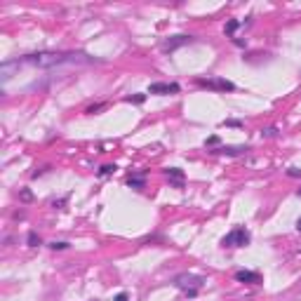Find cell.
Returning a JSON list of instances; mask_svg holds the SVG:
<instances>
[{
  "label": "cell",
  "instance_id": "6da1fadb",
  "mask_svg": "<svg viewBox=\"0 0 301 301\" xmlns=\"http://www.w3.org/2000/svg\"><path fill=\"white\" fill-rule=\"evenodd\" d=\"M97 59L87 57L83 52H35L26 54L17 59V64L24 66H38V68H54V66H78V64H92Z\"/></svg>",
  "mask_w": 301,
  "mask_h": 301
},
{
  "label": "cell",
  "instance_id": "7a4b0ae2",
  "mask_svg": "<svg viewBox=\"0 0 301 301\" xmlns=\"http://www.w3.org/2000/svg\"><path fill=\"white\" fill-rule=\"evenodd\" d=\"M249 242V233L245 231V228H233L228 236H224V240H221V245L224 247H245Z\"/></svg>",
  "mask_w": 301,
  "mask_h": 301
},
{
  "label": "cell",
  "instance_id": "3957f363",
  "mask_svg": "<svg viewBox=\"0 0 301 301\" xmlns=\"http://www.w3.org/2000/svg\"><path fill=\"white\" fill-rule=\"evenodd\" d=\"M179 85L177 83H153L149 87V94H177Z\"/></svg>",
  "mask_w": 301,
  "mask_h": 301
},
{
  "label": "cell",
  "instance_id": "277c9868",
  "mask_svg": "<svg viewBox=\"0 0 301 301\" xmlns=\"http://www.w3.org/2000/svg\"><path fill=\"white\" fill-rule=\"evenodd\" d=\"M198 85H203V87H210V90H236V85L233 83H228V80H224V78H214V80H198Z\"/></svg>",
  "mask_w": 301,
  "mask_h": 301
},
{
  "label": "cell",
  "instance_id": "5b68a950",
  "mask_svg": "<svg viewBox=\"0 0 301 301\" xmlns=\"http://www.w3.org/2000/svg\"><path fill=\"white\" fill-rule=\"evenodd\" d=\"M174 282H177V287H181V290H186V292H188V285H191V290L193 292H198V287L203 285V280L193 278V275H179Z\"/></svg>",
  "mask_w": 301,
  "mask_h": 301
},
{
  "label": "cell",
  "instance_id": "8992f818",
  "mask_svg": "<svg viewBox=\"0 0 301 301\" xmlns=\"http://www.w3.org/2000/svg\"><path fill=\"white\" fill-rule=\"evenodd\" d=\"M191 40H193L191 35H174V38H170V40L162 43V50H165V52H172V50H177V47H181V45H186V43H191Z\"/></svg>",
  "mask_w": 301,
  "mask_h": 301
},
{
  "label": "cell",
  "instance_id": "52a82bcc",
  "mask_svg": "<svg viewBox=\"0 0 301 301\" xmlns=\"http://www.w3.org/2000/svg\"><path fill=\"white\" fill-rule=\"evenodd\" d=\"M236 280H238V282H249V285H257V282H261V275H259V273H252V271H238Z\"/></svg>",
  "mask_w": 301,
  "mask_h": 301
},
{
  "label": "cell",
  "instance_id": "ba28073f",
  "mask_svg": "<svg viewBox=\"0 0 301 301\" xmlns=\"http://www.w3.org/2000/svg\"><path fill=\"white\" fill-rule=\"evenodd\" d=\"M165 174H167L170 179H174V183H177V186H181L183 172H181V170H179V167H170V170H165Z\"/></svg>",
  "mask_w": 301,
  "mask_h": 301
},
{
  "label": "cell",
  "instance_id": "9c48e42d",
  "mask_svg": "<svg viewBox=\"0 0 301 301\" xmlns=\"http://www.w3.org/2000/svg\"><path fill=\"white\" fill-rule=\"evenodd\" d=\"M129 186H137V188H141V186H144V177H129Z\"/></svg>",
  "mask_w": 301,
  "mask_h": 301
},
{
  "label": "cell",
  "instance_id": "30bf717a",
  "mask_svg": "<svg viewBox=\"0 0 301 301\" xmlns=\"http://www.w3.org/2000/svg\"><path fill=\"white\" fill-rule=\"evenodd\" d=\"M111 172H116V165H104V167L99 170V174H101V177H106V174H111Z\"/></svg>",
  "mask_w": 301,
  "mask_h": 301
},
{
  "label": "cell",
  "instance_id": "8fae6325",
  "mask_svg": "<svg viewBox=\"0 0 301 301\" xmlns=\"http://www.w3.org/2000/svg\"><path fill=\"white\" fill-rule=\"evenodd\" d=\"M29 245H33V247H35V245H40V238L35 236V233H29Z\"/></svg>",
  "mask_w": 301,
  "mask_h": 301
},
{
  "label": "cell",
  "instance_id": "7c38bea8",
  "mask_svg": "<svg viewBox=\"0 0 301 301\" xmlns=\"http://www.w3.org/2000/svg\"><path fill=\"white\" fill-rule=\"evenodd\" d=\"M247 149H221V153H228V155H236V153H242Z\"/></svg>",
  "mask_w": 301,
  "mask_h": 301
},
{
  "label": "cell",
  "instance_id": "4fadbf2b",
  "mask_svg": "<svg viewBox=\"0 0 301 301\" xmlns=\"http://www.w3.org/2000/svg\"><path fill=\"white\" fill-rule=\"evenodd\" d=\"M238 26H240L238 22H228V26H226V33H233V31L238 29Z\"/></svg>",
  "mask_w": 301,
  "mask_h": 301
},
{
  "label": "cell",
  "instance_id": "5bb4252c",
  "mask_svg": "<svg viewBox=\"0 0 301 301\" xmlns=\"http://www.w3.org/2000/svg\"><path fill=\"white\" fill-rule=\"evenodd\" d=\"M50 247H52V249H66V247H68V242H52Z\"/></svg>",
  "mask_w": 301,
  "mask_h": 301
},
{
  "label": "cell",
  "instance_id": "9a60e30c",
  "mask_svg": "<svg viewBox=\"0 0 301 301\" xmlns=\"http://www.w3.org/2000/svg\"><path fill=\"white\" fill-rule=\"evenodd\" d=\"M116 301H129V299H127V294H125V292H120L118 297H116Z\"/></svg>",
  "mask_w": 301,
  "mask_h": 301
},
{
  "label": "cell",
  "instance_id": "2e32d148",
  "mask_svg": "<svg viewBox=\"0 0 301 301\" xmlns=\"http://www.w3.org/2000/svg\"><path fill=\"white\" fill-rule=\"evenodd\" d=\"M127 101H137V104H141V101H144V94H139V97H129Z\"/></svg>",
  "mask_w": 301,
  "mask_h": 301
},
{
  "label": "cell",
  "instance_id": "e0dca14e",
  "mask_svg": "<svg viewBox=\"0 0 301 301\" xmlns=\"http://www.w3.org/2000/svg\"><path fill=\"white\" fill-rule=\"evenodd\" d=\"M287 174H290V177H301V170H294V167H292Z\"/></svg>",
  "mask_w": 301,
  "mask_h": 301
},
{
  "label": "cell",
  "instance_id": "ac0fdd59",
  "mask_svg": "<svg viewBox=\"0 0 301 301\" xmlns=\"http://www.w3.org/2000/svg\"><path fill=\"white\" fill-rule=\"evenodd\" d=\"M99 108H104V104H97V106H92V108H87V113H94V111H99Z\"/></svg>",
  "mask_w": 301,
  "mask_h": 301
},
{
  "label": "cell",
  "instance_id": "d6986e66",
  "mask_svg": "<svg viewBox=\"0 0 301 301\" xmlns=\"http://www.w3.org/2000/svg\"><path fill=\"white\" fill-rule=\"evenodd\" d=\"M297 228H299V231H301V216H299V219H297Z\"/></svg>",
  "mask_w": 301,
  "mask_h": 301
},
{
  "label": "cell",
  "instance_id": "ffe728a7",
  "mask_svg": "<svg viewBox=\"0 0 301 301\" xmlns=\"http://www.w3.org/2000/svg\"><path fill=\"white\" fill-rule=\"evenodd\" d=\"M299 195H301V188H299Z\"/></svg>",
  "mask_w": 301,
  "mask_h": 301
}]
</instances>
